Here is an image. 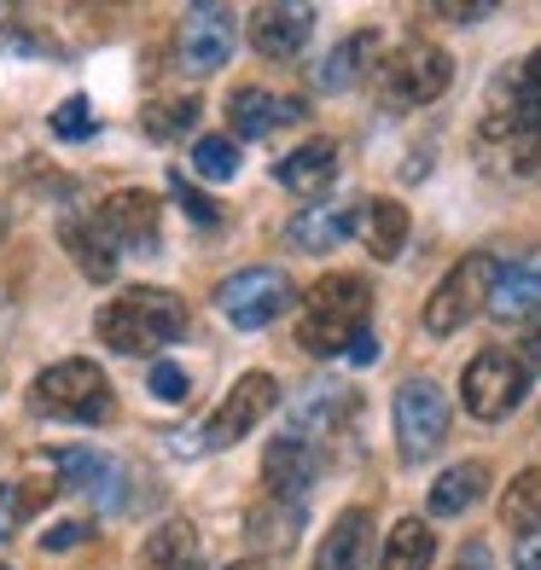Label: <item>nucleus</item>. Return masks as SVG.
I'll return each instance as SVG.
<instances>
[{"label": "nucleus", "mask_w": 541, "mask_h": 570, "mask_svg": "<svg viewBox=\"0 0 541 570\" xmlns=\"http://www.w3.org/2000/svg\"><path fill=\"white\" fill-rule=\"evenodd\" d=\"M274 407H279V384H274L268 373L234 379V391L222 396V407L210 413V425H204V449H234L239 436H250Z\"/></svg>", "instance_id": "nucleus-10"}, {"label": "nucleus", "mask_w": 541, "mask_h": 570, "mask_svg": "<svg viewBox=\"0 0 541 570\" xmlns=\"http://www.w3.org/2000/svg\"><path fill=\"white\" fill-rule=\"evenodd\" d=\"M140 122H146V135H151V140H175V135H187V128L198 122V94L151 99V106L140 111Z\"/></svg>", "instance_id": "nucleus-30"}, {"label": "nucleus", "mask_w": 541, "mask_h": 570, "mask_svg": "<svg viewBox=\"0 0 541 570\" xmlns=\"http://www.w3.org/2000/svg\"><path fill=\"white\" fill-rule=\"evenodd\" d=\"M47 465L59 472V483L70 495H88L99 507H128V478L111 454H94V449H47Z\"/></svg>", "instance_id": "nucleus-13"}, {"label": "nucleus", "mask_w": 541, "mask_h": 570, "mask_svg": "<svg viewBox=\"0 0 541 570\" xmlns=\"http://www.w3.org/2000/svg\"><path fill=\"white\" fill-rule=\"evenodd\" d=\"M245 36L263 59H297L315 36V7L308 0H263V7H250Z\"/></svg>", "instance_id": "nucleus-12"}, {"label": "nucleus", "mask_w": 541, "mask_h": 570, "mask_svg": "<svg viewBox=\"0 0 541 570\" xmlns=\"http://www.w3.org/2000/svg\"><path fill=\"white\" fill-rule=\"evenodd\" d=\"M140 570H198V530L187 518H164L140 548Z\"/></svg>", "instance_id": "nucleus-24"}, {"label": "nucleus", "mask_w": 541, "mask_h": 570, "mask_svg": "<svg viewBox=\"0 0 541 570\" xmlns=\"http://www.w3.org/2000/svg\"><path fill=\"white\" fill-rule=\"evenodd\" d=\"M454 82V59L436 41H402L396 53H384L373 88L391 111H420L431 99H443Z\"/></svg>", "instance_id": "nucleus-5"}, {"label": "nucleus", "mask_w": 541, "mask_h": 570, "mask_svg": "<svg viewBox=\"0 0 541 570\" xmlns=\"http://www.w3.org/2000/svg\"><path fill=\"white\" fill-rule=\"evenodd\" d=\"M378 65H384V36H378V30H350V36L315 65V88H321V94H350L355 82H373Z\"/></svg>", "instance_id": "nucleus-16"}, {"label": "nucleus", "mask_w": 541, "mask_h": 570, "mask_svg": "<svg viewBox=\"0 0 541 570\" xmlns=\"http://www.w3.org/2000/svg\"><path fill=\"white\" fill-rule=\"evenodd\" d=\"M355 233H361V245H367L373 263H396L402 245H407V210L396 198H367L355 210Z\"/></svg>", "instance_id": "nucleus-20"}, {"label": "nucleus", "mask_w": 541, "mask_h": 570, "mask_svg": "<svg viewBox=\"0 0 541 570\" xmlns=\"http://www.w3.org/2000/svg\"><path fill=\"white\" fill-rule=\"evenodd\" d=\"M431 559H436V535L425 518H396L373 570H431Z\"/></svg>", "instance_id": "nucleus-23"}, {"label": "nucleus", "mask_w": 541, "mask_h": 570, "mask_svg": "<svg viewBox=\"0 0 541 570\" xmlns=\"http://www.w3.org/2000/svg\"><path fill=\"white\" fill-rule=\"evenodd\" d=\"M274 180L297 198H326L332 180H338V146L332 140H303L297 151H286V158L274 164Z\"/></svg>", "instance_id": "nucleus-18"}, {"label": "nucleus", "mask_w": 541, "mask_h": 570, "mask_svg": "<svg viewBox=\"0 0 541 570\" xmlns=\"http://www.w3.org/2000/svg\"><path fill=\"white\" fill-rule=\"evenodd\" d=\"M373 321V285L361 274H326L303 292L297 344L308 355H350V344Z\"/></svg>", "instance_id": "nucleus-2"}, {"label": "nucleus", "mask_w": 541, "mask_h": 570, "mask_svg": "<svg viewBox=\"0 0 541 570\" xmlns=\"http://www.w3.org/2000/svg\"><path fill=\"white\" fill-rule=\"evenodd\" d=\"M216 308L234 332H263L292 308V279L279 268H239L216 285Z\"/></svg>", "instance_id": "nucleus-8"}, {"label": "nucleus", "mask_w": 541, "mask_h": 570, "mask_svg": "<svg viewBox=\"0 0 541 570\" xmlns=\"http://www.w3.org/2000/svg\"><path fill=\"white\" fill-rule=\"evenodd\" d=\"M193 169L204 180H234L239 175V140L234 135H198L193 140Z\"/></svg>", "instance_id": "nucleus-31"}, {"label": "nucleus", "mask_w": 541, "mask_h": 570, "mask_svg": "<svg viewBox=\"0 0 541 570\" xmlns=\"http://www.w3.org/2000/svg\"><path fill=\"white\" fill-rule=\"evenodd\" d=\"M187 321L193 315L175 292H164V285H128L122 297H111L94 315V332L117 355H158V350L187 338Z\"/></svg>", "instance_id": "nucleus-1"}, {"label": "nucleus", "mask_w": 541, "mask_h": 570, "mask_svg": "<svg viewBox=\"0 0 541 570\" xmlns=\"http://www.w3.org/2000/svg\"><path fill=\"white\" fill-rule=\"evenodd\" d=\"M0 570H12V564H0Z\"/></svg>", "instance_id": "nucleus-43"}, {"label": "nucleus", "mask_w": 541, "mask_h": 570, "mask_svg": "<svg viewBox=\"0 0 541 570\" xmlns=\"http://www.w3.org/2000/svg\"><path fill=\"white\" fill-rule=\"evenodd\" d=\"M321 478V443H308V436H274L263 449V489L274 501H303L308 489Z\"/></svg>", "instance_id": "nucleus-15"}, {"label": "nucleus", "mask_w": 541, "mask_h": 570, "mask_svg": "<svg viewBox=\"0 0 541 570\" xmlns=\"http://www.w3.org/2000/svg\"><path fill=\"white\" fill-rule=\"evenodd\" d=\"M530 379H535V361H530L524 350L489 344V350H478V355L466 361V373H460V402H466L472 420L495 425V420H506V413L524 402Z\"/></svg>", "instance_id": "nucleus-4"}, {"label": "nucleus", "mask_w": 541, "mask_h": 570, "mask_svg": "<svg viewBox=\"0 0 541 570\" xmlns=\"http://www.w3.org/2000/svg\"><path fill=\"white\" fill-rule=\"evenodd\" d=\"M501 524L506 530H535L541 524V465H530V472H519L506 483V495H501Z\"/></svg>", "instance_id": "nucleus-28"}, {"label": "nucleus", "mask_w": 541, "mask_h": 570, "mask_svg": "<svg viewBox=\"0 0 541 570\" xmlns=\"http://www.w3.org/2000/svg\"><path fill=\"white\" fill-rule=\"evenodd\" d=\"M227 570H268L263 559H239V564H227Z\"/></svg>", "instance_id": "nucleus-42"}, {"label": "nucleus", "mask_w": 541, "mask_h": 570, "mask_svg": "<svg viewBox=\"0 0 541 570\" xmlns=\"http://www.w3.org/2000/svg\"><path fill=\"white\" fill-rule=\"evenodd\" d=\"M495 274H501V263L495 256H483V250H472V256H460V263L436 279V292L425 297V332L431 338H454L466 321H478L483 308H489V292H495Z\"/></svg>", "instance_id": "nucleus-6"}, {"label": "nucleus", "mask_w": 541, "mask_h": 570, "mask_svg": "<svg viewBox=\"0 0 541 570\" xmlns=\"http://www.w3.org/2000/svg\"><path fill=\"white\" fill-rule=\"evenodd\" d=\"M279 507L286 501H263L250 512V548H263V553H286V541L303 530V507H292L286 518H279Z\"/></svg>", "instance_id": "nucleus-29"}, {"label": "nucleus", "mask_w": 541, "mask_h": 570, "mask_svg": "<svg viewBox=\"0 0 541 570\" xmlns=\"http://www.w3.org/2000/svg\"><path fill=\"white\" fill-rule=\"evenodd\" d=\"M297 122H308V106L292 94H268V88L227 94V128H234V140H268L274 128H297Z\"/></svg>", "instance_id": "nucleus-14"}, {"label": "nucleus", "mask_w": 541, "mask_h": 570, "mask_svg": "<svg viewBox=\"0 0 541 570\" xmlns=\"http://www.w3.org/2000/svg\"><path fill=\"white\" fill-rule=\"evenodd\" d=\"M350 361H355V367H367V361H378V338H373V326H367V332H361V338L350 344Z\"/></svg>", "instance_id": "nucleus-40"}, {"label": "nucleus", "mask_w": 541, "mask_h": 570, "mask_svg": "<svg viewBox=\"0 0 541 570\" xmlns=\"http://www.w3.org/2000/svg\"><path fill=\"white\" fill-rule=\"evenodd\" d=\"M94 222L106 227V239L117 250H158V233H164V204L158 193H140V187H117L99 198Z\"/></svg>", "instance_id": "nucleus-11"}, {"label": "nucleus", "mask_w": 541, "mask_h": 570, "mask_svg": "<svg viewBox=\"0 0 541 570\" xmlns=\"http://www.w3.org/2000/svg\"><path fill=\"white\" fill-rule=\"evenodd\" d=\"M239 47V18L234 7H216V0H198V7H187V18H180L175 30V59L187 76H216L227 59H234Z\"/></svg>", "instance_id": "nucleus-9"}, {"label": "nucleus", "mask_w": 541, "mask_h": 570, "mask_svg": "<svg viewBox=\"0 0 541 570\" xmlns=\"http://www.w3.org/2000/svg\"><path fill=\"white\" fill-rule=\"evenodd\" d=\"M367 564H373V512L344 507L338 518H332V530L315 548V564L308 570H367Z\"/></svg>", "instance_id": "nucleus-17"}, {"label": "nucleus", "mask_w": 541, "mask_h": 570, "mask_svg": "<svg viewBox=\"0 0 541 570\" xmlns=\"http://www.w3.org/2000/svg\"><path fill=\"white\" fill-rule=\"evenodd\" d=\"M489 315H495V321H535V315H541V256L506 263V268L495 274Z\"/></svg>", "instance_id": "nucleus-19"}, {"label": "nucleus", "mask_w": 541, "mask_h": 570, "mask_svg": "<svg viewBox=\"0 0 541 570\" xmlns=\"http://www.w3.org/2000/svg\"><path fill=\"white\" fill-rule=\"evenodd\" d=\"M436 18H449V23H478V18H489V0H478V7H436Z\"/></svg>", "instance_id": "nucleus-39"}, {"label": "nucleus", "mask_w": 541, "mask_h": 570, "mask_svg": "<svg viewBox=\"0 0 541 570\" xmlns=\"http://www.w3.org/2000/svg\"><path fill=\"white\" fill-rule=\"evenodd\" d=\"M483 495H489V465L483 460H460V465H449V472L431 483L425 512L431 518H460L466 507H478Z\"/></svg>", "instance_id": "nucleus-21"}, {"label": "nucleus", "mask_w": 541, "mask_h": 570, "mask_svg": "<svg viewBox=\"0 0 541 570\" xmlns=\"http://www.w3.org/2000/svg\"><path fill=\"white\" fill-rule=\"evenodd\" d=\"M355 396L350 391H308L303 407H292V436H308V443H326L332 431L350 420Z\"/></svg>", "instance_id": "nucleus-26"}, {"label": "nucleus", "mask_w": 541, "mask_h": 570, "mask_svg": "<svg viewBox=\"0 0 541 570\" xmlns=\"http://www.w3.org/2000/svg\"><path fill=\"white\" fill-rule=\"evenodd\" d=\"M30 413L41 420H70V425H106L117 420V391L99 361H53L47 373L30 379Z\"/></svg>", "instance_id": "nucleus-3"}, {"label": "nucleus", "mask_w": 541, "mask_h": 570, "mask_svg": "<svg viewBox=\"0 0 541 570\" xmlns=\"http://www.w3.org/2000/svg\"><path fill=\"white\" fill-rule=\"evenodd\" d=\"M146 384H151V396H164V402H187V373H180L175 361H151Z\"/></svg>", "instance_id": "nucleus-35"}, {"label": "nucleus", "mask_w": 541, "mask_h": 570, "mask_svg": "<svg viewBox=\"0 0 541 570\" xmlns=\"http://www.w3.org/2000/svg\"><path fill=\"white\" fill-rule=\"evenodd\" d=\"M454 570H483V553H466V559H460Z\"/></svg>", "instance_id": "nucleus-41"}, {"label": "nucleus", "mask_w": 541, "mask_h": 570, "mask_svg": "<svg viewBox=\"0 0 541 570\" xmlns=\"http://www.w3.org/2000/svg\"><path fill=\"white\" fill-rule=\"evenodd\" d=\"M59 239H65V250L76 256L82 279H94V285H111V279H117V256H122V250L106 239V227H99V222H82V216H76V222L59 227Z\"/></svg>", "instance_id": "nucleus-22"}, {"label": "nucleus", "mask_w": 541, "mask_h": 570, "mask_svg": "<svg viewBox=\"0 0 541 570\" xmlns=\"http://www.w3.org/2000/svg\"><path fill=\"white\" fill-rule=\"evenodd\" d=\"M169 198H175V204H180V210H187V216H193V222H198L204 233H210V227H222V210H216V204H210V198H204L198 187H193V180H187V175H175V180H169Z\"/></svg>", "instance_id": "nucleus-33"}, {"label": "nucleus", "mask_w": 541, "mask_h": 570, "mask_svg": "<svg viewBox=\"0 0 541 570\" xmlns=\"http://www.w3.org/2000/svg\"><path fill=\"white\" fill-rule=\"evenodd\" d=\"M94 524H82V518H70V524H47L41 530V553H70L76 541H88Z\"/></svg>", "instance_id": "nucleus-36"}, {"label": "nucleus", "mask_w": 541, "mask_h": 570, "mask_svg": "<svg viewBox=\"0 0 541 570\" xmlns=\"http://www.w3.org/2000/svg\"><path fill=\"white\" fill-rule=\"evenodd\" d=\"M59 489H65V483H59V472H53V465H41V472H30V478L18 483V501H23V518H30V512H41L47 501L59 495Z\"/></svg>", "instance_id": "nucleus-34"}, {"label": "nucleus", "mask_w": 541, "mask_h": 570, "mask_svg": "<svg viewBox=\"0 0 541 570\" xmlns=\"http://www.w3.org/2000/svg\"><path fill=\"white\" fill-rule=\"evenodd\" d=\"M18 524H23V501H18V483H0V548L18 535Z\"/></svg>", "instance_id": "nucleus-37"}, {"label": "nucleus", "mask_w": 541, "mask_h": 570, "mask_svg": "<svg viewBox=\"0 0 541 570\" xmlns=\"http://www.w3.org/2000/svg\"><path fill=\"white\" fill-rule=\"evenodd\" d=\"M47 128H53V140L76 146V140H88V135H94L99 122H94V106H88V99H82V94H70L65 106H59L53 117H47Z\"/></svg>", "instance_id": "nucleus-32"}, {"label": "nucleus", "mask_w": 541, "mask_h": 570, "mask_svg": "<svg viewBox=\"0 0 541 570\" xmlns=\"http://www.w3.org/2000/svg\"><path fill=\"white\" fill-rule=\"evenodd\" d=\"M512 570H541V524L519 535V548H512Z\"/></svg>", "instance_id": "nucleus-38"}, {"label": "nucleus", "mask_w": 541, "mask_h": 570, "mask_svg": "<svg viewBox=\"0 0 541 570\" xmlns=\"http://www.w3.org/2000/svg\"><path fill=\"white\" fill-rule=\"evenodd\" d=\"M355 233V216L350 210H303L286 222V239L303 250V256H326V250H338L344 239Z\"/></svg>", "instance_id": "nucleus-25"}, {"label": "nucleus", "mask_w": 541, "mask_h": 570, "mask_svg": "<svg viewBox=\"0 0 541 570\" xmlns=\"http://www.w3.org/2000/svg\"><path fill=\"white\" fill-rule=\"evenodd\" d=\"M449 420H454V407L443 396V384L436 379H402L396 384V396H391V425H396V449L402 460H431L436 449H443V436H449Z\"/></svg>", "instance_id": "nucleus-7"}, {"label": "nucleus", "mask_w": 541, "mask_h": 570, "mask_svg": "<svg viewBox=\"0 0 541 570\" xmlns=\"http://www.w3.org/2000/svg\"><path fill=\"white\" fill-rule=\"evenodd\" d=\"M506 94H512V111H519V135L541 140V47L519 70H506Z\"/></svg>", "instance_id": "nucleus-27"}]
</instances>
